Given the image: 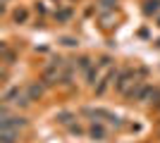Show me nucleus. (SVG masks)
<instances>
[{
  "mask_svg": "<svg viewBox=\"0 0 160 143\" xmlns=\"http://www.w3.org/2000/svg\"><path fill=\"white\" fill-rule=\"evenodd\" d=\"M19 131L17 129H0V143H17Z\"/></svg>",
  "mask_w": 160,
  "mask_h": 143,
  "instance_id": "2",
  "label": "nucleus"
},
{
  "mask_svg": "<svg viewBox=\"0 0 160 143\" xmlns=\"http://www.w3.org/2000/svg\"><path fill=\"white\" fill-rule=\"evenodd\" d=\"M100 24H103V29H112L115 26V17L112 14H103V17H100Z\"/></svg>",
  "mask_w": 160,
  "mask_h": 143,
  "instance_id": "8",
  "label": "nucleus"
},
{
  "mask_svg": "<svg viewBox=\"0 0 160 143\" xmlns=\"http://www.w3.org/2000/svg\"><path fill=\"white\" fill-rule=\"evenodd\" d=\"M88 136L93 138V141H105L108 131H105V126H100V124H93V126L88 129Z\"/></svg>",
  "mask_w": 160,
  "mask_h": 143,
  "instance_id": "3",
  "label": "nucleus"
},
{
  "mask_svg": "<svg viewBox=\"0 0 160 143\" xmlns=\"http://www.w3.org/2000/svg\"><path fill=\"white\" fill-rule=\"evenodd\" d=\"M158 24H160V19H158Z\"/></svg>",
  "mask_w": 160,
  "mask_h": 143,
  "instance_id": "14",
  "label": "nucleus"
},
{
  "mask_svg": "<svg viewBox=\"0 0 160 143\" xmlns=\"http://www.w3.org/2000/svg\"><path fill=\"white\" fill-rule=\"evenodd\" d=\"M27 95H29V100H38L41 95H43V86H38V83H31L27 88Z\"/></svg>",
  "mask_w": 160,
  "mask_h": 143,
  "instance_id": "4",
  "label": "nucleus"
},
{
  "mask_svg": "<svg viewBox=\"0 0 160 143\" xmlns=\"http://www.w3.org/2000/svg\"><path fill=\"white\" fill-rule=\"evenodd\" d=\"M72 17V10L67 7V10H60V12H55V19H60V21H67Z\"/></svg>",
  "mask_w": 160,
  "mask_h": 143,
  "instance_id": "10",
  "label": "nucleus"
},
{
  "mask_svg": "<svg viewBox=\"0 0 160 143\" xmlns=\"http://www.w3.org/2000/svg\"><path fill=\"white\" fill-rule=\"evenodd\" d=\"M143 12H146L148 17H151V14H158V12H160V0H146Z\"/></svg>",
  "mask_w": 160,
  "mask_h": 143,
  "instance_id": "5",
  "label": "nucleus"
},
{
  "mask_svg": "<svg viewBox=\"0 0 160 143\" xmlns=\"http://www.w3.org/2000/svg\"><path fill=\"white\" fill-rule=\"evenodd\" d=\"M86 81L91 83V86H96V83H98V67H91L86 72Z\"/></svg>",
  "mask_w": 160,
  "mask_h": 143,
  "instance_id": "7",
  "label": "nucleus"
},
{
  "mask_svg": "<svg viewBox=\"0 0 160 143\" xmlns=\"http://www.w3.org/2000/svg\"><path fill=\"white\" fill-rule=\"evenodd\" d=\"M98 5L103 7V10H115V5H117V0H98Z\"/></svg>",
  "mask_w": 160,
  "mask_h": 143,
  "instance_id": "12",
  "label": "nucleus"
},
{
  "mask_svg": "<svg viewBox=\"0 0 160 143\" xmlns=\"http://www.w3.org/2000/svg\"><path fill=\"white\" fill-rule=\"evenodd\" d=\"M22 126H27V119H24V117H7V115L0 117V129H17L19 131Z\"/></svg>",
  "mask_w": 160,
  "mask_h": 143,
  "instance_id": "1",
  "label": "nucleus"
},
{
  "mask_svg": "<svg viewBox=\"0 0 160 143\" xmlns=\"http://www.w3.org/2000/svg\"><path fill=\"white\" fill-rule=\"evenodd\" d=\"M27 10H14V21H17V24H19V21H27Z\"/></svg>",
  "mask_w": 160,
  "mask_h": 143,
  "instance_id": "11",
  "label": "nucleus"
},
{
  "mask_svg": "<svg viewBox=\"0 0 160 143\" xmlns=\"http://www.w3.org/2000/svg\"><path fill=\"white\" fill-rule=\"evenodd\" d=\"M0 53H2V62H5V64H12L14 62V53L5 45V43H2V48H0Z\"/></svg>",
  "mask_w": 160,
  "mask_h": 143,
  "instance_id": "6",
  "label": "nucleus"
},
{
  "mask_svg": "<svg viewBox=\"0 0 160 143\" xmlns=\"http://www.w3.org/2000/svg\"><path fill=\"white\" fill-rule=\"evenodd\" d=\"M77 67L84 69V72H88V69L93 67V64H91V60H88V57H79V60H77Z\"/></svg>",
  "mask_w": 160,
  "mask_h": 143,
  "instance_id": "9",
  "label": "nucleus"
},
{
  "mask_svg": "<svg viewBox=\"0 0 160 143\" xmlns=\"http://www.w3.org/2000/svg\"><path fill=\"white\" fill-rule=\"evenodd\" d=\"M55 119H58L60 124H69V119H72V112H60Z\"/></svg>",
  "mask_w": 160,
  "mask_h": 143,
  "instance_id": "13",
  "label": "nucleus"
}]
</instances>
